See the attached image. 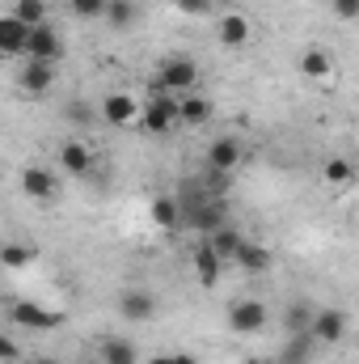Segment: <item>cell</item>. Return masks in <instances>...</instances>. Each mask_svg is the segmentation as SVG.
I'll list each match as a JSON object with an SVG mask.
<instances>
[{
    "instance_id": "cell-1",
    "label": "cell",
    "mask_w": 359,
    "mask_h": 364,
    "mask_svg": "<svg viewBox=\"0 0 359 364\" xmlns=\"http://www.w3.org/2000/svg\"><path fill=\"white\" fill-rule=\"evenodd\" d=\"M148 90L153 93H194L199 90V64L190 55H170L157 68V77H153Z\"/></svg>"
},
{
    "instance_id": "cell-2",
    "label": "cell",
    "mask_w": 359,
    "mask_h": 364,
    "mask_svg": "<svg viewBox=\"0 0 359 364\" xmlns=\"http://www.w3.org/2000/svg\"><path fill=\"white\" fill-rule=\"evenodd\" d=\"M144 132H153V136H165V132H174L178 127V97L174 93H153L144 106H140V119H136Z\"/></svg>"
},
{
    "instance_id": "cell-3",
    "label": "cell",
    "mask_w": 359,
    "mask_h": 364,
    "mask_svg": "<svg viewBox=\"0 0 359 364\" xmlns=\"http://www.w3.org/2000/svg\"><path fill=\"white\" fill-rule=\"evenodd\" d=\"M60 81V64H47V60H21L17 68V90L30 93V97H43V93L55 90Z\"/></svg>"
},
{
    "instance_id": "cell-4",
    "label": "cell",
    "mask_w": 359,
    "mask_h": 364,
    "mask_svg": "<svg viewBox=\"0 0 359 364\" xmlns=\"http://www.w3.org/2000/svg\"><path fill=\"white\" fill-rule=\"evenodd\" d=\"M21 60H47V64H60V60H64V34H60L51 21L34 26L30 38H26V55H21Z\"/></svg>"
},
{
    "instance_id": "cell-5",
    "label": "cell",
    "mask_w": 359,
    "mask_h": 364,
    "mask_svg": "<svg viewBox=\"0 0 359 364\" xmlns=\"http://www.w3.org/2000/svg\"><path fill=\"white\" fill-rule=\"evenodd\" d=\"M263 326H267V305L258 296H245L228 309V331L233 335H258Z\"/></svg>"
},
{
    "instance_id": "cell-6",
    "label": "cell",
    "mask_w": 359,
    "mask_h": 364,
    "mask_svg": "<svg viewBox=\"0 0 359 364\" xmlns=\"http://www.w3.org/2000/svg\"><path fill=\"white\" fill-rule=\"evenodd\" d=\"M97 119L110 123V127H131L140 119V102L131 93H106L101 106H97Z\"/></svg>"
},
{
    "instance_id": "cell-7",
    "label": "cell",
    "mask_w": 359,
    "mask_h": 364,
    "mask_svg": "<svg viewBox=\"0 0 359 364\" xmlns=\"http://www.w3.org/2000/svg\"><path fill=\"white\" fill-rule=\"evenodd\" d=\"M241 161H245V149H241L237 136H220V140L207 144V170H216V174H233Z\"/></svg>"
},
{
    "instance_id": "cell-8",
    "label": "cell",
    "mask_w": 359,
    "mask_h": 364,
    "mask_svg": "<svg viewBox=\"0 0 359 364\" xmlns=\"http://www.w3.org/2000/svg\"><path fill=\"white\" fill-rule=\"evenodd\" d=\"M13 322L26 326V331H60L64 326V314L43 309L38 301H13Z\"/></svg>"
},
{
    "instance_id": "cell-9",
    "label": "cell",
    "mask_w": 359,
    "mask_h": 364,
    "mask_svg": "<svg viewBox=\"0 0 359 364\" xmlns=\"http://www.w3.org/2000/svg\"><path fill=\"white\" fill-rule=\"evenodd\" d=\"M347 322H351L347 309H334V305H330V309H317V314H313L309 335H313L317 343H343V339H347Z\"/></svg>"
},
{
    "instance_id": "cell-10",
    "label": "cell",
    "mask_w": 359,
    "mask_h": 364,
    "mask_svg": "<svg viewBox=\"0 0 359 364\" xmlns=\"http://www.w3.org/2000/svg\"><path fill=\"white\" fill-rule=\"evenodd\" d=\"M118 314L127 322H148V318H157V296L148 288H123L118 292Z\"/></svg>"
},
{
    "instance_id": "cell-11",
    "label": "cell",
    "mask_w": 359,
    "mask_h": 364,
    "mask_svg": "<svg viewBox=\"0 0 359 364\" xmlns=\"http://www.w3.org/2000/svg\"><path fill=\"white\" fill-rule=\"evenodd\" d=\"M21 191H26L30 199L47 203V199H55V195H60V182H55L51 170H43V166H26V170H21Z\"/></svg>"
},
{
    "instance_id": "cell-12",
    "label": "cell",
    "mask_w": 359,
    "mask_h": 364,
    "mask_svg": "<svg viewBox=\"0 0 359 364\" xmlns=\"http://www.w3.org/2000/svg\"><path fill=\"white\" fill-rule=\"evenodd\" d=\"M250 34H254V26H250L241 13H224V17L216 21V38H220V47H228V51L245 47V43H250Z\"/></svg>"
},
{
    "instance_id": "cell-13",
    "label": "cell",
    "mask_w": 359,
    "mask_h": 364,
    "mask_svg": "<svg viewBox=\"0 0 359 364\" xmlns=\"http://www.w3.org/2000/svg\"><path fill=\"white\" fill-rule=\"evenodd\" d=\"M26 38H30V26H21L13 13H0V55H26Z\"/></svg>"
},
{
    "instance_id": "cell-14",
    "label": "cell",
    "mask_w": 359,
    "mask_h": 364,
    "mask_svg": "<svg viewBox=\"0 0 359 364\" xmlns=\"http://www.w3.org/2000/svg\"><path fill=\"white\" fill-rule=\"evenodd\" d=\"M211 102L203 97V93H182L178 97V123H186V127H207L211 123Z\"/></svg>"
},
{
    "instance_id": "cell-15",
    "label": "cell",
    "mask_w": 359,
    "mask_h": 364,
    "mask_svg": "<svg viewBox=\"0 0 359 364\" xmlns=\"http://www.w3.org/2000/svg\"><path fill=\"white\" fill-rule=\"evenodd\" d=\"M190 263H194V275H199V284H203V288H216V284H220L224 263L216 259V250H211L207 242H199V246L190 250Z\"/></svg>"
},
{
    "instance_id": "cell-16",
    "label": "cell",
    "mask_w": 359,
    "mask_h": 364,
    "mask_svg": "<svg viewBox=\"0 0 359 364\" xmlns=\"http://www.w3.org/2000/svg\"><path fill=\"white\" fill-rule=\"evenodd\" d=\"M60 166H64L72 178H89V170H93L89 144H81V140H68V144L60 149Z\"/></svg>"
},
{
    "instance_id": "cell-17",
    "label": "cell",
    "mask_w": 359,
    "mask_h": 364,
    "mask_svg": "<svg viewBox=\"0 0 359 364\" xmlns=\"http://www.w3.org/2000/svg\"><path fill=\"white\" fill-rule=\"evenodd\" d=\"M330 73H334L330 51H326V47H304V55H300V77H309V81H330Z\"/></svg>"
},
{
    "instance_id": "cell-18",
    "label": "cell",
    "mask_w": 359,
    "mask_h": 364,
    "mask_svg": "<svg viewBox=\"0 0 359 364\" xmlns=\"http://www.w3.org/2000/svg\"><path fill=\"white\" fill-rule=\"evenodd\" d=\"M203 242H207V246L216 250V259H220V263H233V255H237V246H241L245 237H241V233H237L233 225H220V229H211V233H207Z\"/></svg>"
},
{
    "instance_id": "cell-19",
    "label": "cell",
    "mask_w": 359,
    "mask_h": 364,
    "mask_svg": "<svg viewBox=\"0 0 359 364\" xmlns=\"http://www.w3.org/2000/svg\"><path fill=\"white\" fill-rule=\"evenodd\" d=\"M233 263H237L241 272H250V275H263L270 267V250L267 246H258V242H241L237 255H233Z\"/></svg>"
},
{
    "instance_id": "cell-20",
    "label": "cell",
    "mask_w": 359,
    "mask_h": 364,
    "mask_svg": "<svg viewBox=\"0 0 359 364\" xmlns=\"http://www.w3.org/2000/svg\"><path fill=\"white\" fill-rule=\"evenodd\" d=\"M313 348H317V339L309 331L304 335H287V343H283V352H279L275 364H309L313 360Z\"/></svg>"
},
{
    "instance_id": "cell-21",
    "label": "cell",
    "mask_w": 359,
    "mask_h": 364,
    "mask_svg": "<svg viewBox=\"0 0 359 364\" xmlns=\"http://www.w3.org/2000/svg\"><path fill=\"white\" fill-rule=\"evenodd\" d=\"M153 225L165 229V233H174L182 225V208H178L174 195H157V199H153Z\"/></svg>"
},
{
    "instance_id": "cell-22",
    "label": "cell",
    "mask_w": 359,
    "mask_h": 364,
    "mask_svg": "<svg viewBox=\"0 0 359 364\" xmlns=\"http://www.w3.org/2000/svg\"><path fill=\"white\" fill-rule=\"evenodd\" d=\"M313 314H317V309H313L309 301H292V305L283 309V331H287V335H304V331L313 326Z\"/></svg>"
},
{
    "instance_id": "cell-23",
    "label": "cell",
    "mask_w": 359,
    "mask_h": 364,
    "mask_svg": "<svg viewBox=\"0 0 359 364\" xmlns=\"http://www.w3.org/2000/svg\"><path fill=\"white\" fill-rule=\"evenodd\" d=\"M101 364H140L131 339H101Z\"/></svg>"
},
{
    "instance_id": "cell-24",
    "label": "cell",
    "mask_w": 359,
    "mask_h": 364,
    "mask_svg": "<svg viewBox=\"0 0 359 364\" xmlns=\"http://www.w3.org/2000/svg\"><path fill=\"white\" fill-rule=\"evenodd\" d=\"M9 13H13L21 26H30V30H34V26H43V21H47V0H13V9H9Z\"/></svg>"
},
{
    "instance_id": "cell-25",
    "label": "cell",
    "mask_w": 359,
    "mask_h": 364,
    "mask_svg": "<svg viewBox=\"0 0 359 364\" xmlns=\"http://www.w3.org/2000/svg\"><path fill=\"white\" fill-rule=\"evenodd\" d=\"M114 30H127L131 21H136V4L131 0H106V13H101Z\"/></svg>"
},
{
    "instance_id": "cell-26",
    "label": "cell",
    "mask_w": 359,
    "mask_h": 364,
    "mask_svg": "<svg viewBox=\"0 0 359 364\" xmlns=\"http://www.w3.org/2000/svg\"><path fill=\"white\" fill-rule=\"evenodd\" d=\"M64 114H68V123H77V127H93V123H97V110H93L85 97H72V102L64 106Z\"/></svg>"
},
{
    "instance_id": "cell-27",
    "label": "cell",
    "mask_w": 359,
    "mask_h": 364,
    "mask_svg": "<svg viewBox=\"0 0 359 364\" xmlns=\"http://www.w3.org/2000/svg\"><path fill=\"white\" fill-rule=\"evenodd\" d=\"M0 263H4V267H26V263H34V246L9 242V246H0Z\"/></svg>"
},
{
    "instance_id": "cell-28",
    "label": "cell",
    "mask_w": 359,
    "mask_h": 364,
    "mask_svg": "<svg viewBox=\"0 0 359 364\" xmlns=\"http://www.w3.org/2000/svg\"><path fill=\"white\" fill-rule=\"evenodd\" d=\"M351 178H355V166H351L347 157H330V161H326V182H334V186H347Z\"/></svg>"
},
{
    "instance_id": "cell-29",
    "label": "cell",
    "mask_w": 359,
    "mask_h": 364,
    "mask_svg": "<svg viewBox=\"0 0 359 364\" xmlns=\"http://www.w3.org/2000/svg\"><path fill=\"white\" fill-rule=\"evenodd\" d=\"M72 13H77V17H101V13H106V0H72Z\"/></svg>"
},
{
    "instance_id": "cell-30",
    "label": "cell",
    "mask_w": 359,
    "mask_h": 364,
    "mask_svg": "<svg viewBox=\"0 0 359 364\" xmlns=\"http://www.w3.org/2000/svg\"><path fill=\"white\" fill-rule=\"evenodd\" d=\"M330 9H334L338 21H355L359 17V0H330Z\"/></svg>"
},
{
    "instance_id": "cell-31",
    "label": "cell",
    "mask_w": 359,
    "mask_h": 364,
    "mask_svg": "<svg viewBox=\"0 0 359 364\" xmlns=\"http://www.w3.org/2000/svg\"><path fill=\"white\" fill-rule=\"evenodd\" d=\"M178 9L186 13V17H207L216 4H211V0H178Z\"/></svg>"
},
{
    "instance_id": "cell-32",
    "label": "cell",
    "mask_w": 359,
    "mask_h": 364,
    "mask_svg": "<svg viewBox=\"0 0 359 364\" xmlns=\"http://www.w3.org/2000/svg\"><path fill=\"white\" fill-rule=\"evenodd\" d=\"M0 360H4V364L17 360V343H13V339H9L4 331H0Z\"/></svg>"
},
{
    "instance_id": "cell-33",
    "label": "cell",
    "mask_w": 359,
    "mask_h": 364,
    "mask_svg": "<svg viewBox=\"0 0 359 364\" xmlns=\"http://www.w3.org/2000/svg\"><path fill=\"white\" fill-rule=\"evenodd\" d=\"M174 364H203V360H194L190 352H174Z\"/></svg>"
},
{
    "instance_id": "cell-34",
    "label": "cell",
    "mask_w": 359,
    "mask_h": 364,
    "mask_svg": "<svg viewBox=\"0 0 359 364\" xmlns=\"http://www.w3.org/2000/svg\"><path fill=\"white\" fill-rule=\"evenodd\" d=\"M148 364H174V352H165V356H153Z\"/></svg>"
},
{
    "instance_id": "cell-35",
    "label": "cell",
    "mask_w": 359,
    "mask_h": 364,
    "mask_svg": "<svg viewBox=\"0 0 359 364\" xmlns=\"http://www.w3.org/2000/svg\"><path fill=\"white\" fill-rule=\"evenodd\" d=\"M211 4H233V0H211Z\"/></svg>"
},
{
    "instance_id": "cell-36",
    "label": "cell",
    "mask_w": 359,
    "mask_h": 364,
    "mask_svg": "<svg viewBox=\"0 0 359 364\" xmlns=\"http://www.w3.org/2000/svg\"><path fill=\"white\" fill-rule=\"evenodd\" d=\"M250 364H263V360H250Z\"/></svg>"
}]
</instances>
